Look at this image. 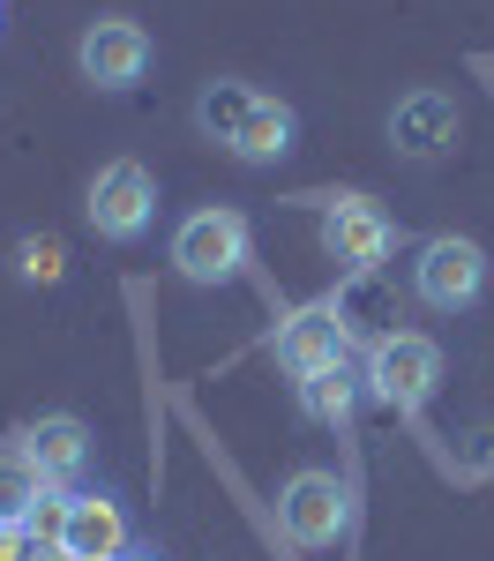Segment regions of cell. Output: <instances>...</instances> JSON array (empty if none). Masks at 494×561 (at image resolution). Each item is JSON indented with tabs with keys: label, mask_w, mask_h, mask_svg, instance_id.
<instances>
[{
	"label": "cell",
	"mask_w": 494,
	"mask_h": 561,
	"mask_svg": "<svg viewBox=\"0 0 494 561\" xmlns=\"http://www.w3.org/2000/svg\"><path fill=\"white\" fill-rule=\"evenodd\" d=\"M277 531L292 539V547H337L345 531H353V486L337 472H322V465H300V472L277 486Z\"/></svg>",
	"instance_id": "obj_1"
},
{
	"label": "cell",
	"mask_w": 494,
	"mask_h": 561,
	"mask_svg": "<svg viewBox=\"0 0 494 561\" xmlns=\"http://www.w3.org/2000/svg\"><path fill=\"white\" fill-rule=\"evenodd\" d=\"M480 293H487V248L480 240H464V232L420 240V255H412V300L435 307V314H464Z\"/></svg>",
	"instance_id": "obj_2"
},
{
	"label": "cell",
	"mask_w": 494,
	"mask_h": 561,
	"mask_svg": "<svg viewBox=\"0 0 494 561\" xmlns=\"http://www.w3.org/2000/svg\"><path fill=\"white\" fill-rule=\"evenodd\" d=\"M173 270L187 285H232L248 270V217L240 210H187L173 225Z\"/></svg>",
	"instance_id": "obj_3"
},
{
	"label": "cell",
	"mask_w": 494,
	"mask_h": 561,
	"mask_svg": "<svg viewBox=\"0 0 494 561\" xmlns=\"http://www.w3.org/2000/svg\"><path fill=\"white\" fill-rule=\"evenodd\" d=\"M83 210H90V225H97V240L135 248V240L150 232V217H158V180H150L142 158H113V165H97Z\"/></svg>",
	"instance_id": "obj_4"
},
{
	"label": "cell",
	"mask_w": 494,
	"mask_h": 561,
	"mask_svg": "<svg viewBox=\"0 0 494 561\" xmlns=\"http://www.w3.org/2000/svg\"><path fill=\"white\" fill-rule=\"evenodd\" d=\"M367 397H382L390 412H420L435 382H443V345L435 337H420V330H398V337H382V345L367 352Z\"/></svg>",
	"instance_id": "obj_5"
},
{
	"label": "cell",
	"mask_w": 494,
	"mask_h": 561,
	"mask_svg": "<svg viewBox=\"0 0 494 561\" xmlns=\"http://www.w3.org/2000/svg\"><path fill=\"white\" fill-rule=\"evenodd\" d=\"M76 68H83L90 90H135L150 76V31L135 15H97L76 38Z\"/></svg>",
	"instance_id": "obj_6"
},
{
	"label": "cell",
	"mask_w": 494,
	"mask_h": 561,
	"mask_svg": "<svg viewBox=\"0 0 494 561\" xmlns=\"http://www.w3.org/2000/svg\"><path fill=\"white\" fill-rule=\"evenodd\" d=\"M390 248H398V225H390V210H382L375 195H337V203L322 210V255L337 262V270L367 277Z\"/></svg>",
	"instance_id": "obj_7"
},
{
	"label": "cell",
	"mask_w": 494,
	"mask_h": 561,
	"mask_svg": "<svg viewBox=\"0 0 494 561\" xmlns=\"http://www.w3.org/2000/svg\"><path fill=\"white\" fill-rule=\"evenodd\" d=\"M53 547L68 561H128V510L113 494H68Z\"/></svg>",
	"instance_id": "obj_8"
},
{
	"label": "cell",
	"mask_w": 494,
	"mask_h": 561,
	"mask_svg": "<svg viewBox=\"0 0 494 561\" xmlns=\"http://www.w3.org/2000/svg\"><path fill=\"white\" fill-rule=\"evenodd\" d=\"M269 352H277V367L285 375H322V367H345V314L330 300H314L300 307V314H285L277 322V337H269Z\"/></svg>",
	"instance_id": "obj_9"
},
{
	"label": "cell",
	"mask_w": 494,
	"mask_h": 561,
	"mask_svg": "<svg viewBox=\"0 0 494 561\" xmlns=\"http://www.w3.org/2000/svg\"><path fill=\"white\" fill-rule=\"evenodd\" d=\"M457 128H464V113H457L449 90H412V98H398V113H390V142H398L404 158H420V165L449 158L457 150Z\"/></svg>",
	"instance_id": "obj_10"
},
{
	"label": "cell",
	"mask_w": 494,
	"mask_h": 561,
	"mask_svg": "<svg viewBox=\"0 0 494 561\" xmlns=\"http://www.w3.org/2000/svg\"><path fill=\"white\" fill-rule=\"evenodd\" d=\"M31 465L45 472V486H76L83 479V465H90V427L76 420V412H45L38 427L15 442Z\"/></svg>",
	"instance_id": "obj_11"
},
{
	"label": "cell",
	"mask_w": 494,
	"mask_h": 561,
	"mask_svg": "<svg viewBox=\"0 0 494 561\" xmlns=\"http://www.w3.org/2000/svg\"><path fill=\"white\" fill-rule=\"evenodd\" d=\"M255 105H263V90H255V83H232V76H218V83L195 98V128L232 150V142H240V128L255 121Z\"/></svg>",
	"instance_id": "obj_12"
},
{
	"label": "cell",
	"mask_w": 494,
	"mask_h": 561,
	"mask_svg": "<svg viewBox=\"0 0 494 561\" xmlns=\"http://www.w3.org/2000/svg\"><path fill=\"white\" fill-rule=\"evenodd\" d=\"M292 142H300V113L277 105V98H263L255 121H248L240 142H232V158H240V165H277V158H292Z\"/></svg>",
	"instance_id": "obj_13"
},
{
	"label": "cell",
	"mask_w": 494,
	"mask_h": 561,
	"mask_svg": "<svg viewBox=\"0 0 494 561\" xmlns=\"http://www.w3.org/2000/svg\"><path fill=\"white\" fill-rule=\"evenodd\" d=\"M53 502V486H45V472L23 457V449H0V524H38V510Z\"/></svg>",
	"instance_id": "obj_14"
},
{
	"label": "cell",
	"mask_w": 494,
	"mask_h": 561,
	"mask_svg": "<svg viewBox=\"0 0 494 561\" xmlns=\"http://www.w3.org/2000/svg\"><path fill=\"white\" fill-rule=\"evenodd\" d=\"M359 397H367V382H359L353 367H322V375L300 382V404H308V420H322V427H345L359 412Z\"/></svg>",
	"instance_id": "obj_15"
},
{
	"label": "cell",
	"mask_w": 494,
	"mask_h": 561,
	"mask_svg": "<svg viewBox=\"0 0 494 561\" xmlns=\"http://www.w3.org/2000/svg\"><path fill=\"white\" fill-rule=\"evenodd\" d=\"M15 270H23V285H60V277H68V248H60L53 232H31V240L15 248Z\"/></svg>",
	"instance_id": "obj_16"
},
{
	"label": "cell",
	"mask_w": 494,
	"mask_h": 561,
	"mask_svg": "<svg viewBox=\"0 0 494 561\" xmlns=\"http://www.w3.org/2000/svg\"><path fill=\"white\" fill-rule=\"evenodd\" d=\"M23 561H68V554H60L53 539H38V547H31V554H23Z\"/></svg>",
	"instance_id": "obj_17"
},
{
	"label": "cell",
	"mask_w": 494,
	"mask_h": 561,
	"mask_svg": "<svg viewBox=\"0 0 494 561\" xmlns=\"http://www.w3.org/2000/svg\"><path fill=\"white\" fill-rule=\"evenodd\" d=\"M128 561H158V554H128Z\"/></svg>",
	"instance_id": "obj_18"
}]
</instances>
